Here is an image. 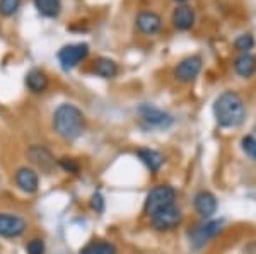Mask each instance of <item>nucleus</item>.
Wrapping results in <instances>:
<instances>
[{
  "instance_id": "f257e3e1",
  "label": "nucleus",
  "mask_w": 256,
  "mask_h": 254,
  "mask_svg": "<svg viewBox=\"0 0 256 254\" xmlns=\"http://www.w3.org/2000/svg\"><path fill=\"white\" fill-rule=\"evenodd\" d=\"M214 114L218 126L222 128H236L244 121V101L234 91H226L216 99L214 104Z\"/></svg>"
},
{
  "instance_id": "f03ea898",
  "label": "nucleus",
  "mask_w": 256,
  "mask_h": 254,
  "mask_svg": "<svg viewBox=\"0 0 256 254\" xmlns=\"http://www.w3.org/2000/svg\"><path fill=\"white\" fill-rule=\"evenodd\" d=\"M84 114L77 106L62 104L53 113V130L65 140H76L84 132Z\"/></svg>"
},
{
  "instance_id": "7ed1b4c3",
  "label": "nucleus",
  "mask_w": 256,
  "mask_h": 254,
  "mask_svg": "<svg viewBox=\"0 0 256 254\" xmlns=\"http://www.w3.org/2000/svg\"><path fill=\"white\" fill-rule=\"evenodd\" d=\"M176 202V191L169 184H158L148 191L146 205H144V210L148 217L156 215L158 212L164 210V208L172 207Z\"/></svg>"
},
{
  "instance_id": "20e7f679",
  "label": "nucleus",
  "mask_w": 256,
  "mask_h": 254,
  "mask_svg": "<svg viewBox=\"0 0 256 254\" xmlns=\"http://www.w3.org/2000/svg\"><path fill=\"white\" fill-rule=\"evenodd\" d=\"M181 220H183V214H181V210L176 205H172V207H169V208H164V210H160L156 215L150 217L152 227L159 232L172 231V229L181 224Z\"/></svg>"
},
{
  "instance_id": "39448f33",
  "label": "nucleus",
  "mask_w": 256,
  "mask_h": 254,
  "mask_svg": "<svg viewBox=\"0 0 256 254\" xmlns=\"http://www.w3.org/2000/svg\"><path fill=\"white\" fill-rule=\"evenodd\" d=\"M88 55H89V46L86 43L68 44V46H64L58 51V61L62 67H64V70H72L82 60H86Z\"/></svg>"
},
{
  "instance_id": "423d86ee",
  "label": "nucleus",
  "mask_w": 256,
  "mask_h": 254,
  "mask_svg": "<svg viewBox=\"0 0 256 254\" xmlns=\"http://www.w3.org/2000/svg\"><path fill=\"white\" fill-rule=\"evenodd\" d=\"M26 157L30 159V162L32 164L34 167H38L40 171L43 173H53V169L56 167V159L53 157V154L50 152L46 147L43 145H31L26 152Z\"/></svg>"
},
{
  "instance_id": "0eeeda50",
  "label": "nucleus",
  "mask_w": 256,
  "mask_h": 254,
  "mask_svg": "<svg viewBox=\"0 0 256 254\" xmlns=\"http://www.w3.org/2000/svg\"><path fill=\"white\" fill-rule=\"evenodd\" d=\"M28 222L16 214H0V237L16 239L26 232Z\"/></svg>"
},
{
  "instance_id": "6e6552de",
  "label": "nucleus",
  "mask_w": 256,
  "mask_h": 254,
  "mask_svg": "<svg viewBox=\"0 0 256 254\" xmlns=\"http://www.w3.org/2000/svg\"><path fill=\"white\" fill-rule=\"evenodd\" d=\"M202 70V58L200 56H188L181 60L174 68V77L180 82H192L198 77Z\"/></svg>"
},
{
  "instance_id": "1a4fd4ad",
  "label": "nucleus",
  "mask_w": 256,
  "mask_h": 254,
  "mask_svg": "<svg viewBox=\"0 0 256 254\" xmlns=\"http://www.w3.org/2000/svg\"><path fill=\"white\" fill-rule=\"evenodd\" d=\"M14 179H16V184L20 191L24 193L31 195V193H36L38 191V186H40V178H38V173L31 167H19L14 174Z\"/></svg>"
},
{
  "instance_id": "9d476101",
  "label": "nucleus",
  "mask_w": 256,
  "mask_h": 254,
  "mask_svg": "<svg viewBox=\"0 0 256 254\" xmlns=\"http://www.w3.org/2000/svg\"><path fill=\"white\" fill-rule=\"evenodd\" d=\"M140 116L142 120L147 123L148 126H159V128H166L172 123V118L169 114L162 113L158 108H152V106H142L140 108Z\"/></svg>"
},
{
  "instance_id": "9b49d317",
  "label": "nucleus",
  "mask_w": 256,
  "mask_h": 254,
  "mask_svg": "<svg viewBox=\"0 0 256 254\" xmlns=\"http://www.w3.org/2000/svg\"><path fill=\"white\" fill-rule=\"evenodd\" d=\"M193 205H195L196 214L204 217V219L212 217L217 210V200L210 191H200V193H196Z\"/></svg>"
},
{
  "instance_id": "f8f14e48",
  "label": "nucleus",
  "mask_w": 256,
  "mask_h": 254,
  "mask_svg": "<svg viewBox=\"0 0 256 254\" xmlns=\"http://www.w3.org/2000/svg\"><path fill=\"white\" fill-rule=\"evenodd\" d=\"M160 26H162V20L156 12H140L137 15V27L144 34H156Z\"/></svg>"
},
{
  "instance_id": "ddd939ff",
  "label": "nucleus",
  "mask_w": 256,
  "mask_h": 254,
  "mask_svg": "<svg viewBox=\"0 0 256 254\" xmlns=\"http://www.w3.org/2000/svg\"><path fill=\"white\" fill-rule=\"evenodd\" d=\"M195 22V10L188 5H181L172 12V26L180 31H188Z\"/></svg>"
},
{
  "instance_id": "4468645a",
  "label": "nucleus",
  "mask_w": 256,
  "mask_h": 254,
  "mask_svg": "<svg viewBox=\"0 0 256 254\" xmlns=\"http://www.w3.org/2000/svg\"><path fill=\"white\" fill-rule=\"evenodd\" d=\"M220 222L218 220H214V222H207L204 225H200V227L195 229V232H193V243L196 246H202L205 244L208 239H212V237H216L218 232H220Z\"/></svg>"
},
{
  "instance_id": "2eb2a0df",
  "label": "nucleus",
  "mask_w": 256,
  "mask_h": 254,
  "mask_svg": "<svg viewBox=\"0 0 256 254\" xmlns=\"http://www.w3.org/2000/svg\"><path fill=\"white\" fill-rule=\"evenodd\" d=\"M26 85L31 92L34 94H41L48 89L50 85V80L46 77V73L41 72V70H31L30 73L26 75Z\"/></svg>"
},
{
  "instance_id": "dca6fc26",
  "label": "nucleus",
  "mask_w": 256,
  "mask_h": 254,
  "mask_svg": "<svg viewBox=\"0 0 256 254\" xmlns=\"http://www.w3.org/2000/svg\"><path fill=\"white\" fill-rule=\"evenodd\" d=\"M138 159L142 161L152 173H158V171L162 167L164 164V157L162 154H159L158 150H152V149H138L137 150Z\"/></svg>"
},
{
  "instance_id": "f3484780",
  "label": "nucleus",
  "mask_w": 256,
  "mask_h": 254,
  "mask_svg": "<svg viewBox=\"0 0 256 254\" xmlns=\"http://www.w3.org/2000/svg\"><path fill=\"white\" fill-rule=\"evenodd\" d=\"M234 70H236L238 75L248 79V77H251L256 72V58L253 55H250V53H242L234 61Z\"/></svg>"
},
{
  "instance_id": "a211bd4d",
  "label": "nucleus",
  "mask_w": 256,
  "mask_h": 254,
  "mask_svg": "<svg viewBox=\"0 0 256 254\" xmlns=\"http://www.w3.org/2000/svg\"><path fill=\"white\" fill-rule=\"evenodd\" d=\"M80 254H116V248L110 241H90L80 249Z\"/></svg>"
},
{
  "instance_id": "6ab92c4d",
  "label": "nucleus",
  "mask_w": 256,
  "mask_h": 254,
  "mask_svg": "<svg viewBox=\"0 0 256 254\" xmlns=\"http://www.w3.org/2000/svg\"><path fill=\"white\" fill-rule=\"evenodd\" d=\"M94 73L102 79H111L118 73V67L113 60L110 58H98L94 61Z\"/></svg>"
},
{
  "instance_id": "aec40b11",
  "label": "nucleus",
  "mask_w": 256,
  "mask_h": 254,
  "mask_svg": "<svg viewBox=\"0 0 256 254\" xmlns=\"http://www.w3.org/2000/svg\"><path fill=\"white\" fill-rule=\"evenodd\" d=\"M34 7L44 17H56L60 14V0H34Z\"/></svg>"
},
{
  "instance_id": "412c9836",
  "label": "nucleus",
  "mask_w": 256,
  "mask_h": 254,
  "mask_svg": "<svg viewBox=\"0 0 256 254\" xmlns=\"http://www.w3.org/2000/svg\"><path fill=\"white\" fill-rule=\"evenodd\" d=\"M253 44H254V39L251 34H241V36H238L236 41H234V48L241 53H248V50L253 48Z\"/></svg>"
},
{
  "instance_id": "4be33fe9",
  "label": "nucleus",
  "mask_w": 256,
  "mask_h": 254,
  "mask_svg": "<svg viewBox=\"0 0 256 254\" xmlns=\"http://www.w3.org/2000/svg\"><path fill=\"white\" fill-rule=\"evenodd\" d=\"M58 166L65 171V173H70V174H77L80 171V164L72 157L58 159Z\"/></svg>"
},
{
  "instance_id": "5701e85b",
  "label": "nucleus",
  "mask_w": 256,
  "mask_h": 254,
  "mask_svg": "<svg viewBox=\"0 0 256 254\" xmlns=\"http://www.w3.org/2000/svg\"><path fill=\"white\" fill-rule=\"evenodd\" d=\"M20 5V0H0V14L2 15H12L16 14Z\"/></svg>"
},
{
  "instance_id": "b1692460",
  "label": "nucleus",
  "mask_w": 256,
  "mask_h": 254,
  "mask_svg": "<svg viewBox=\"0 0 256 254\" xmlns=\"http://www.w3.org/2000/svg\"><path fill=\"white\" fill-rule=\"evenodd\" d=\"M241 145H242V150H244L251 159H256V137L248 135V137L242 138Z\"/></svg>"
},
{
  "instance_id": "393cba45",
  "label": "nucleus",
  "mask_w": 256,
  "mask_h": 254,
  "mask_svg": "<svg viewBox=\"0 0 256 254\" xmlns=\"http://www.w3.org/2000/svg\"><path fill=\"white\" fill-rule=\"evenodd\" d=\"M26 253L28 254H44V243H43V239H38V237L31 239L30 243L26 244Z\"/></svg>"
},
{
  "instance_id": "a878e982",
  "label": "nucleus",
  "mask_w": 256,
  "mask_h": 254,
  "mask_svg": "<svg viewBox=\"0 0 256 254\" xmlns=\"http://www.w3.org/2000/svg\"><path fill=\"white\" fill-rule=\"evenodd\" d=\"M90 207H92V210H96L98 214H101V212L104 210V200H102V196L99 193L92 195V198H90Z\"/></svg>"
},
{
  "instance_id": "bb28decb",
  "label": "nucleus",
  "mask_w": 256,
  "mask_h": 254,
  "mask_svg": "<svg viewBox=\"0 0 256 254\" xmlns=\"http://www.w3.org/2000/svg\"><path fill=\"white\" fill-rule=\"evenodd\" d=\"M174 2H178V3H181V2H186V0H174Z\"/></svg>"
}]
</instances>
